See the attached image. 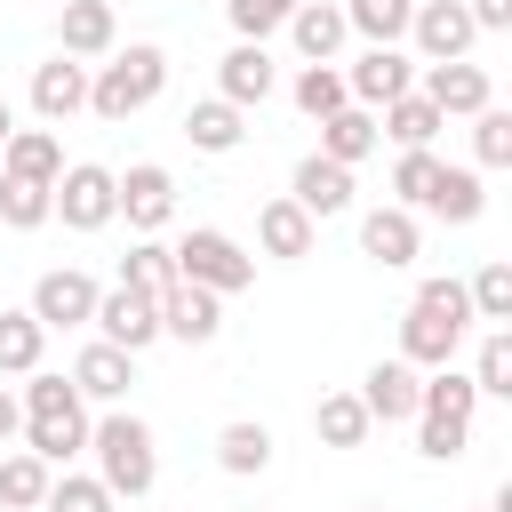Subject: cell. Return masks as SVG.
<instances>
[{
	"label": "cell",
	"mask_w": 512,
	"mask_h": 512,
	"mask_svg": "<svg viewBox=\"0 0 512 512\" xmlns=\"http://www.w3.org/2000/svg\"><path fill=\"white\" fill-rule=\"evenodd\" d=\"M88 456H96V480H104L120 504H144L152 480H160V440H152V424L128 416V408L88 416Z\"/></svg>",
	"instance_id": "cell-1"
},
{
	"label": "cell",
	"mask_w": 512,
	"mask_h": 512,
	"mask_svg": "<svg viewBox=\"0 0 512 512\" xmlns=\"http://www.w3.org/2000/svg\"><path fill=\"white\" fill-rule=\"evenodd\" d=\"M472 408H480V384L456 360L448 368H424V384H416V448L432 464H456L472 448Z\"/></svg>",
	"instance_id": "cell-2"
},
{
	"label": "cell",
	"mask_w": 512,
	"mask_h": 512,
	"mask_svg": "<svg viewBox=\"0 0 512 512\" xmlns=\"http://www.w3.org/2000/svg\"><path fill=\"white\" fill-rule=\"evenodd\" d=\"M168 88V48H152V40H128V48H112L104 64H88V112L96 120H136L152 96Z\"/></svg>",
	"instance_id": "cell-3"
},
{
	"label": "cell",
	"mask_w": 512,
	"mask_h": 512,
	"mask_svg": "<svg viewBox=\"0 0 512 512\" xmlns=\"http://www.w3.org/2000/svg\"><path fill=\"white\" fill-rule=\"evenodd\" d=\"M176 280H192V288H216V296H240V288H256V256H248L232 232H216V224H192V232L176 240Z\"/></svg>",
	"instance_id": "cell-4"
},
{
	"label": "cell",
	"mask_w": 512,
	"mask_h": 512,
	"mask_svg": "<svg viewBox=\"0 0 512 512\" xmlns=\"http://www.w3.org/2000/svg\"><path fill=\"white\" fill-rule=\"evenodd\" d=\"M112 176L120 168H104V160H64V176L48 184V208L64 216V232H104L120 208H112Z\"/></svg>",
	"instance_id": "cell-5"
},
{
	"label": "cell",
	"mask_w": 512,
	"mask_h": 512,
	"mask_svg": "<svg viewBox=\"0 0 512 512\" xmlns=\"http://www.w3.org/2000/svg\"><path fill=\"white\" fill-rule=\"evenodd\" d=\"M88 328H96L104 344H120V352H144V344H160V296H152V288L112 280V288H96Z\"/></svg>",
	"instance_id": "cell-6"
},
{
	"label": "cell",
	"mask_w": 512,
	"mask_h": 512,
	"mask_svg": "<svg viewBox=\"0 0 512 512\" xmlns=\"http://www.w3.org/2000/svg\"><path fill=\"white\" fill-rule=\"evenodd\" d=\"M408 40H416V56L424 64H456V56H472V16H464V0H416L408 8Z\"/></svg>",
	"instance_id": "cell-7"
},
{
	"label": "cell",
	"mask_w": 512,
	"mask_h": 512,
	"mask_svg": "<svg viewBox=\"0 0 512 512\" xmlns=\"http://www.w3.org/2000/svg\"><path fill=\"white\" fill-rule=\"evenodd\" d=\"M408 88H416V56H408V48H360V56L344 64V96L368 104V112H384V104L408 96Z\"/></svg>",
	"instance_id": "cell-8"
},
{
	"label": "cell",
	"mask_w": 512,
	"mask_h": 512,
	"mask_svg": "<svg viewBox=\"0 0 512 512\" xmlns=\"http://www.w3.org/2000/svg\"><path fill=\"white\" fill-rule=\"evenodd\" d=\"M416 96L440 104V120H472L480 104H496V88H488V72H480L472 56H456V64H416Z\"/></svg>",
	"instance_id": "cell-9"
},
{
	"label": "cell",
	"mask_w": 512,
	"mask_h": 512,
	"mask_svg": "<svg viewBox=\"0 0 512 512\" xmlns=\"http://www.w3.org/2000/svg\"><path fill=\"white\" fill-rule=\"evenodd\" d=\"M112 208L128 216V232H160L176 216V176L160 160H136L128 176H112Z\"/></svg>",
	"instance_id": "cell-10"
},
{
	"label": "cell",
	"mask_w": 512,
	"mask_h": 512,
	"mask_svg": "<svg viewBox=\"0 0 512 512\" xmlns=\"http://www.w3.org/2000/svg\"><path fill=\"white\" fill-rule=\"evenodd\" d=\"M464 336H472V320H456V312H432V304L400 312V360L408 368H448L464 352Z\"/></svg>",
	"instance_id": "cell-11"
},
{
	"label": "cell",
	"mask_w": 512,
	"mask_h": 512,
	"mask_svg": "<svg viewBox=\"0 0 512 512\" xmlns=\"http://www.w3.org/2000/svg\"><path fill=\"white\" fill-rule=\"evenodd\" d=\"M24 96H32V112H40V128H64L72 112H88V64L56 48L48 64H32V88H24Z\"/></svg>",
	"instance_id": "cell-12"
},
{
	"label": "cell",
	"mask_w": 512,
	"mask_h": 512,
	"mask_svg": "<svg viewBox=\"0 0 512 512\" xmlns=\"http://www.w3.org/2000/svg\"><path fill=\"white\" fill-rule=\"evenodd\" d=\"M48 336L56 328H88V312H96V280L88 272H72V264H56V272H40L32 280V304H24Z\"/></svg>",
	"instance_id": "cell-13"
},
{
	"label": "cell",
	"mask_w": 512,
	"mask_h": 512,
	"mask_svg": "<svg viewBox=\"0 0 512 512\" xmlns=\"http://www.w3.org/2000/svg\"><path fill=\"white\" fill-rule=\"evenodd\" d=\"M216 328H224V296H216V288H192V280H168V288H160V336H176V344H216Z\"/></svg>",
	"instance_id": "cell-14"
},
{
	"label": "cell",
	"mask_w": 512,
	"mask_h": 512,
	"mask_svg": "<svg viewBox=\"0 0 512 512\" xmlns=\"http://www.w3.org/2000/svg\"><path fill=\"white\" fill-rule=\"evenodd\" d=\"M128 384H136V352H120V344H80V360H72V392L88 400V408H120L128 400Z\"/></svg>",
	"instance_id": "cell-15"
},
{
	"label": "cell",
	"mask_w": 512,
	"mask_h": 512,
	"mask_svg": "<svg viewBox=\"0 0 512 512\" xmlns=\"http://www.w3.org/2000/svg\"><path fill=\"white\" fill-rule=\"evenodd\" d=\"M272 88H280V64H272V48H264V40H232V48H224V64H216V96L248 112V104H264Z\"/></svg>",
	"instance_id": "cell-16"
},
{
	"label": "cell",
	"mask_w": 512,
	"mask_h": 512,
	"mask_svg": "<svg viewBox=\"0 0 512 512\" xmlns=\"http://www.w3.org/2000/svg\"><path fill=\"white\" fill-rule=\"evenodd\" d=\"M288 200H296L312 224H320V216H344V208H352V168L328 160V152H304L296 176H288Z\"/></svg>",
	"instance_id": "cell-17"
},
{
	"label": "cell",
	"mask_w": 512,
	"mask_h": 512,
	"mask_svg": "<svg viewBox=\"0 0 512 512\" xmlns=\"http://www.w3.org/2000/svg\"><path fill=\"white\" fill-rule=\"evenodd\" d=\"M416 248H424V232H416V216H408V208H392V200H384V208H368V216H360V256H368V264L408 272V264H416Z\"/></svg>",
	"instance_id": "cell-18"
},
{
	"label": "cell",
	"mask_w": 512,
	"mask_h": 512,
	"mask_svg": "<svg viewBox=\"0 0 512 512\" xmlns=\"http://www.w3.org/2000/svg\"><path fill=\"white\" fill-rule=\"evenodd\" d=\"M56 48L80 56V64L112 56V48H120V16H112V0H64V16H56Z\"/></svg>",
	"instance_id": "cell-19"
},
{
	"label": "cell",
	"mask_w": 512,
	"mask_h": 512,
	"mask_svg": "<svg viewBox=\"0 0 512 512\" xmlns=\"http://www.w3.org/2000/svg\"><path fill=\"white\" fill-rule=\"evenodd\" d=\"M280 32L296 40V56H304V64H336V48L352 40V32H344V0H296Z\"/></svg>",
	"instance_id": "cell-20"
},
{
	"label": "cell",
	"mask_w": 512,
	"mask_h": 512,
	"mask_svg": "<svg viewBox=\"0 0 512 512\" xmlns=\"http://www.w3.org/2000/svg\"><path fill=\"white\" fill-rule=\"evenodd\" d=\"M312 240H320V224H312V216H304L288 192H272V200L256 208V248H264V256L304 264V256H312Z\"/></svg>",
	"instance_id": "cell-21"
},
{
	"label": "cell",
	"mask_w": 512,
	"mask_h": 512,
	"mask_svg": "<svg viewBox=\"0 0 512 512\" xmlns=\"http://www.w3.org/2000/svg\"><path fill=\"white\" fill-rule=\"evenodd\" d=\"M416 384H424V368H408V360L392 352V360H376V368L360 376V408H368L376 424H408V416H416Z\"/></svg>",
	"instance_id": "cell-22"
},
{
	"label": "cell",
	"mask_w": 512,
	"mask_h": 512,
	"mask_svg": "<svg viewBox=\"0 0 512 512\" xmlns=\"http://www.w3.org/2000/svg\"><path fill=\"white\" fill-rule=\"evenodd\" d=\"M0 176L56 184V176H64V136H56V128H8V136H0Z\"/></svg>",
	"instance_id": "cell-23"
},
{
	"label": "cell",
	"mask_w": 512,
	"mask_h": 512,
	"mask_svg": "<svg viewBox=\"0 0 512 512\" xmlns=\"http://www.w3.org/2000/svg\"><path fill=\"white\" fill-rule=\"evenodd\" d=\"M240 136H248V112L224 104V96H200V104L184 112V144H192V152H216V160H224V152H240Z\"/></svg>",
	"instance_id": "cell-24"
},
{
	"label": "cell",
	"mask_w": 512,
	"mask_h": 512,
	"mask_svg": "<svg viewBox=\"0 0 512 512\" xmlns=\"http://www.w3.org/2000/svg\"><path fill=\"white\" fill-rule=\"evenodd\" d=\"M376 144H384V128H376V112H368V104H336V112L320 120V152H328V160H344V168H360Z\"/></svg>",
	"instance_id": "cell-25"
},
{
	"label": "cell",
	"mask_w": 512,
	"mask_h": 512,
	"mask_svg": "<svg viewBox=\"0 0 512 512\" xmlns=\"http://www.w3.org/2000/svg\"><path fill=\"white\" fill-rule=\"evenodd\" d=\"M480 208H488V192H480V168H456V160H440V184H432L424 216H440V224H480Z\"/></svg>",
	"instance_id": "cell-26"
},
{
	"label": "cell",
	"mask_w": 512,
	"mask_h": 512,
	"mask_svg": "<svg viewBox=\"0 0 512 512\" xmlns=\"http://www.w3.org/2000/svg\"><path fill=\"white\" fill-rule=\"evenodd\" d=\"M216 464H224L232 480H256V472L272 464V424H256V416H232V424L216 432Z\"/></svg>",
	"instance_id": "cell-27"
},
{
	"label": "cell",
	"mask_w": 512,
	"mask_h": 512,
	"mask_svg": "<svg viewBox=\"0 0 512 512\" xmlns=\"http://www.w3.org/2000/svg\"><path fill=\"white\" fill-rule=\"evenodd\" d=\"M312 432H320V448H360V440L376 432V416L360 408V392H320V408H312Z\"/></svg>",
	"instance_id": "cell-28"
},
{
	"label": "cell",
	"mask_w": 512,
	"mask_h": 512,
	"mask_svg": "<svg viewBox=\"0 0 512 512\" xmlns=\"http://www.w3.org/2000/svg\"><path fill=\"white\" fill-rule=\"evenodd\" d=\"M24 448L64 472L72 456H88V416H24Z\"/></svg>",
	"instance_id": "cell-29"
},
{
	"label": "cell",
	"mask_w": 512,
	"mask_h": 512,
	"mask_svg": "<svg viewBox=\"0 0 512 512\" xmlns=\"http://www.w3.org/2000/svg\"><path fill=\"white\" fill-rule=\"evenodd\" d=\"M40 352H48V328L24 304H0V376H32Z\"/></svg>",
	"instance_id": "cell-30"
},
{
	"label": "cell",
	"mask_w": 512,
	"mask_h": 512,
	"mask_svg": "<svg viewBox=\"0 0 512 512\" xmlns=\"http://www.w3.org/2000/svg\"><path fill=\"white\" fill-rule=\"evenodd\" d=\"M376 128H384V136H392L400 152H416V144H432V136L448 128V120H440V104H424V96L408 88V96H392V104L376 112Z\"/></svg>",
	"instance_id": "cell-31"
},
{
	"label": "cell",
	"mask_w": 512,
	"mask_h": 512,
	"mask_svg": "<svg viewBox=\"0 0 512 512\" xmlns=\"http://www.w3.org/2000/svg\"><path fill=\"white\" fill-rule=\"evenodd\" d=\"M48 480H56V464H40L32 448H8V456H0V504H8V512H40Z\"/></svg>",
	"instance_id": "cell-32"
},
{
	"label": "cell",
	"mask_w": 512,
	"mask_h": 512,
	"mask_svg": "<svg viewBox=\"0 0 512 512\" xmlns=\"http://www.w3.org/2000/svg\"><path fill=\"white\" fill-rule=\"evenodd\" d=\"M408 8L416 0H344V32H360L368 48H400L408 40Z\"/></svg>",
	"instance_id": "cell-33"
},
{
	"label": "cell",
	"mask_w": 512,
	"mask_h": 512,
	"mask_svg": "<svg viewBox=\"0 0 512 512\" xmlns=\"http://www.w3.org/2000/svg\"><path fill=\"white\" fill-rule=\"evenodd\" d=\"M432 184H440V152H432V144H416V152H400V160H392V208L424 216Z\"/></svg>",
	"instance_id": "cell-34"
},
{
	"label": "cell",
	"mask_w": 512,
	"mask_h": 512,
	"mask_svg": "<svg viewBox=\"0 0 512 512\" xmlns=\"http://www.w3.org/2000/svg\"><path fill=\"white\" fill-rule=\"evenodd\" d=\"M40 512H120V496H112L96 472H72V464H64V472L48 480V496H40Z\"/></svg>",
	"instance_id": "cell-35"
},
{
	"label": "cell",
	"mask_w": 512,
	"mask_h": 512,
	"mask_svg": "<svg viewBox=\"0 0 512 512\" xmlns=\"http://www.w3.org/2000/svg\"><path fill=\"white\" fill-rule=\"evenodd\" d=\"M120 280H128V288H152V296H160V288L176 280V248H168L160 232H136V248L120 256Z\"/></svg>",
	"instance_id": "cell-36"
},
{
	"label": "cell",
	"mask_w": 512,
	"mask_h": 512,
	"mask_svg": "<svg viewBox=\"0 0 512 512\" xmlns=\"http://www.w3.org/2000/svg\"><path fill=\"white\" fill-rule=\"evenodd\" d=\"M464 296H472V320L504 328V320H512V264H504V256H488V264L464 280Z\"/></svg>",
	"instance_id": "cell-37"
},
{
	"label": "cell",
	"mask_w": 512,
	"mask_h": 512,
	"mask_svg": "<svg viewBox=\"0 0 512 512\" xmlns=\"http://www.w3.org/2000/svg\"><path fill=\"white\" fill-rule=\"evenodd\" d=\"M464 376L480 384V400H512V328H488Z\"/></svg>",
	"instance_id": "cell-38"
},
{
	"label": "cell",
	"mask_w": 512,
	"mask_h": 512,
	"mask_svg": "<svg viewBox=\"0 0 512 512\" xmlns=\"http://www.w3.org/2000/svg\"><path fill=\"white\" fill-rule=\"evenodd\" d=\"M16 408H24V416H88V400H80L72 376H56V368H32L24 392H16Z\"/></svg>",
	"instance_id": "cell-39"
},
{
	"label": "cell",
	"mask_w": 512,
	"mask_h": 512,
	"mask_svg": "<svg viewBox=\"0 0 512 512\" xmlns=\"http://www.w3.org/2000/svg\"><path fill=\"white\" fill-rule=\"evenodd\" d=\"M288 96H296V112H304V120H328L336 104H352V96H344V64H304Z\"/></svg>",
	"instance_id": "cell-40"
},
{
	"label": "cell",
	"mask_w": 512,
	"mask_h": 512,
	"mask_svg": "<svg viewBox=\"0 0 512 512\" xmlns=\"http://www.w3.org/2000/svg\"><path fill=\"white\" fill-rule=\"evenodd\" d=\"M56 208H48V184H24V176H0V224L8 232H40Z\"/></svg>",
	"instance_id": "cell-41"
},
{
	"label": "cell",
	"mask_w": 512,
	"mask_h": 512,
	"mask_svg": "<svg viewBox=\"0 0 512 512\" xmlns=\"http://www.w3.org/2000/svg\"><path fill=\"white\" fill-rule=\"evenodd\" d=\"M472 160L480 168H512V112L504 104H480L472 112Z\"/></svg>",
	"instance_id": "cell-42"
},
{
	"label": "cell",
	"mask_w": 512,
	"mask_h": 512,
	"mask_svg": "<svg viewBox=\"0 0 512 512\" xmlns=\"http://www.w3.org/2000/svg\"><path fill=\"white\" fill-rule=\"evenodd\" d=\"M288 8H296V0H224V16H232L240 40H272V32L288 24Z\"/></svg>",
	"instance_id": "cell-43"
},
{
	"label": "cell",
	"mask_w": 512,
	"mask_h": 512,
	"mask_svg": "<svg viewBox=\"0 0 512 512\" xmlns=\"http://www.w3.org/2000/svg\"><path fill=\"white\" fill-rule=\"evenodd\" d=\"M472 32H512V0H464Z\"/></svg>",
	"instance_id": "cell-44"
},
{
	"label": "cell",
	"mask_w": 512,
	"mask_h": 512,
	"mask_svg": "<svg viewBox=\"0 0 512 512\" xmlns=\"http://www.w3.org/2000/svg\"><path fill=\"white\" fill-rule=\"evenodd\" d=\"M16 432H24V408H16V392H8V384H0V448H8V440H16Z\"/></svg>",
	"instance_id": "cell-45"
},
{
	"label": "cell",
	"mask_w": 512,
	"mask_h": 512,
	"mask_svg": "<svg viewBox=\"0 0 512 512\" xmlns=\"http://www.w3.org/2000/svg\"><path fill=\"white\" fill-rule=\"evenodd\" d=\"M8 128H16V104H8V96H0V136H8Z\"/></svg>",
	"instance_id": "cell-46"
},
{
	"label": "cell",
	"mask_w": 512,
	"mask_h": 512,
	"mask_svg": "<svg viewBox=\"0 0 512 512\" xmlns=\"http://www.w3.org/2000/svg\"><path fill=\"white\" fill-rule=\"evenodd\" d=\"M360 512H384V504H360Z\"/></svg>",
	"instance_id": "cell-47"
}]
</instances>
